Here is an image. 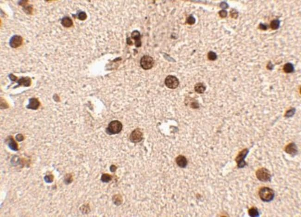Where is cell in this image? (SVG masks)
<instances>
[{
    "instance_id": "cell-16",
    "label": "cell",
    "mask_w": 301,
    "mask_h": 217,
    "mask_svg": "<svg viewBox=\"0 0 301 217\" xmlns=\"http://www.w3.org/2000/svg\"><path fill=\"white\" fill-rule=\"evenodd\" d=\"M206 90V87L204 84L199 83L196 84L195 86V90L198 93H203Z\"/></svg>"
},
{
    "instance_id": "cell-21",
    "label": "cell",
    "mask_w": 301,
    "mask_h": 217,
    "mask_svg": "<svg viewBox=\"0 0 301 217\" xmlns=\"http://www.w3.org/2000/svg\"><path fill=\"white\" fill-rule=\"evenodd\" d=\"M72 181H73V178L72 174L70 173H68L66 174L64 179V183L66 185H69L71 183Z\"/></svg>"
},
{
    "instance_id": "cell-11",
    "label": "cell",
    "mask_w": 301,
    "mask_h": 217,
    "mask_svg": "<svg viewBox=\"0 0 301 217\" xmlns=\"http://www.w3.org/2000/svg\"><path fill=\"white\" fill-rule=\"evenodd\" d=\"M40 106V102L35 98H32L29 99V104L27 108L32 110H37Z\"/></svg>"
},
{
    "instance_id": "cell-32",
    "label": "cell",
    "mask_w": 301,
    "mask_h": 217,
    "mask_svg": "<svg viewBox=\"0 0 301 217\" xmlns=\"http://www.w3.org/2000/svg\"><path fill=\"white\" fill-rule=\"evenodd\" d=\"M259 28L261 30H266L267 29V26L265 24H263V23H260L259 24Z\"/></svg>"
},
{
    "instance_id": "cell-31",
    "label": "cell",
    "mask_w": 301,
    "mask_h": 217,
    "mask_svg": "<svg viewBox=\"0 0 301 217\" xmlns=\"http://www.w3.org/2000/svg\"><path fill=\"white\" fill-rule=\"evenodd\" d=\"M16 139L18 141H22L24 140V137L22 135V134H19L18 135H16Z\"/></svg>"
},
{
    "instance_id": "cell-10",
    "label": "cell",
    "mask_w": 301,
    "mask_h": 217,
    "mask_svg": "<svg viewBox=\"0 0 301 217\" xmlns=\"http://www.w3.org/2000/svg\"><path fill=\"white\" fill-rule=\"evenodd\" d=\"M176 163L179 167L182 168L185 167L187 164V159L183 155H179L176 159Z\"/></svg>"
},
{
    "instance_id": "cell-2",
    "label": "cell",
    "mask_w": 301,
    "mask_h": 217,
    "mask_svg": "<svg viewBox=\"0 0 301 217\" xmlns=\"http://www.w3.org/2000/svg\"><path fill=\"white\" fill-rule=\"evenodd\" d=\"M256 175L258 179L260 181L265 182L271 181L272 178L269 171L264 167L258 169L256 172Z\"/></svg>"
},
{
    "instance_id": "cell-8",
    "label": "cell",
    "mask_w": 301,
    "mask_h": 217,
    "mask_svg": "<svg viewBox=\"0 0 301 217\" xmlns=\"http://www.w3.org/2000/svg\"><path fill=\"white\" fill-rule=\"evenodd\" d=\"M23 43V38L19 35H15L10 39L9 45L13 48H17L20 46Z\"/></svg>"
},
{
    "instance_id": "cell-26",
    "label": "cell",
    "mask_w": 301,
    "mask_h": 217,
    "mask_svg": "<svg viewBox=\"0 0 301 217\" xmlns=\"http://www.w3.org/2000/svg\"><path fill=\"white\" fill-rule=\"evenodd\" d=\"M87 14L84 12H81L78 15V18L81 20H86L87 18Z\"/></svg>"
},
{
    "instance_id": "cell-20",
    "label": "cell",
    "mask_w": 301,
    "mask_h": 217,
    "mask_svg": "<svg viewBox=\"0 0 301 217\" xmlns=\"http://www.w3.org/2000/svg\"><path fill=\"white\" fill-rule=\"evenodd\" d=\"M112 176L108 173H104L101 177V181L103 182L108 183L112 180Z\"/></svg>"
},
{
    "instance_id": "cell-22",
    "label": "cell",
    "mask_w": 301,
    "mask_h": 217,
    "mask_svg": "<svg viewBox=\"0 0 301 217\" xmlns=\"http://www.w3.org/2000/svg\"><path fill=\"white\" fill-rule=\"evenodd\" d=\"M114 203L116 205H120L122 203V198L120 195H116L113 197Z\"/></svg>"
},
{
    "instance_id": "cell-15",
    "label": "cell",
    "mask_w": 301,
    "mask_h": 217,
    "mask_svg": "<svg viewBox=\"0 0 301 217\" xmlns=\"http://www.w3.org/2000/svg\"><path fill=\"white\" fill-rule=\"evenodd\" d=\"M8 146L10 149L12 150L17 151L18 150V144L12 136H10V137L9 138Z\"/></svg>"
},
{
    "instance_id": "cell-24",
    "label": "cell",
    "mask_w": 301,
    "mask_h": 217,
    "mask_svg": "<svg viewBox=\"0 0 301 217\" xmlns=\"http://www.w3.org/2000/svg\"><path fill=\"white\" fill-rule=\"evenodd\" d=\"M207 57L208 59H209L210 60H212V61H214L216 60L217 59V55L216 54H215V52H212V51H210L207 54Z\"/></svg>"
},
{
    "instance_id": "cell-5",
    "label": "cell",
    "mask_w": 301,
    "mask_h": 217,
    "mask_svg": "<svg viewBox=\"0 0 301 217\" xmlns=\"http://www.w3.org/2000/svg\"><path fill=\"white\" fill-rule=\"evenodd\" d=\"M154 60L151 56H144L140 60V66L145 70L151 69L154 66Z\"/></svg>"
},
{
    "instance_id": "cell-18",
    "label": "cell",
    "mask_w": 301,
    "mask_h": 217,
    "mask_svg": "<svg viewBox=\"0 0 301 217\" xmlns=\"http://www.w3.org/2000/svg\"><path fill=\"white\" fill-rule=\"evenodd\" d=\"M283 70L286 73H291L294 71V68L293 65L291 63H286L283 67Z\"/></svg>"
},
{
    "instance_id": "cell-12",
    "label": "cell",
    "mask_w": 301,
    "mask_h": 217,
    "mask_svg": "<svg viewBox=\"0 0 301 217\" xmlns=\"http://www.w3.org/2000/svg\"><path fill=\"white\" fill-rule=\"evenodd\" d=\"M132 37L135 40V45L137 47H140L141 43L140 41V35L138 31H134L132 33Z\"/></svg>"
},
{
    "instance_id": "cell-6",
    "label": "cell",
    "mask_w": 301,
    "mask_h": 217,
    "mask_svg": "<svg viewBox=\"0 0 301 217\" xmlns=\"http://www.w3.org/2000/svg\"><path fill=\"white\" fill-rule=\"evenodd\" d=\"M165 84L168 88L174 89L178 87L179 82L178 78L175 76L169 75L166 78Z\"/></svg>"
},
{
    "instance_id": "cell-34",
    "label": "cell",
    "mask_w": 301,
    "mask_h": 217,
    "mask_svg": "<svg viewBox=\"0 0 301 217\" xmlns=\"http://www.w3.org/2000/svg\"><path fill=\"white\" fill-rule=\"evenodd\" d=\"M220 7H221V8L223 9H226V8H228V4L225 2H222L221 3V5H220Z\"/></svg>"
},
{
    "instance_id": "cell-25",
    "label": "cell",
    "mask_w": 301,
    "mask_h": 217,
    "mask_svg": "<svg viewBox=\"0 0 301 217\" xmlns=\"http://www.w3.org/2000/svg\"><path fill=\"white\" fill-rule=\"evenodd\" d=\"M186 22L188 24L190 25H193L194 24H195V18H194L192 15H190L187 19Z\"/></svg>"
},
{
    "instance_id": "cell-1",
    "label": "cell",
    "mask_w": 301,
    "mask_h": 217,
    "mask_svg": "<svg viewBox=\"0 0 301 217\" xmlns=\"http://www.w3.org/2000/svg\"><path fill=\"white\" fill-rule=\"evenodd\" d=\"M259 195L262 201L266 202L272 201L275 197V193L273 190L268 187L261 188L259 190Z\"/></svg>"
},
{
    "instance_id": "cell-27",
    "label": "cell",
    "mask_w": 301,
    "mask_h": 217,
    "mask_svg": "<svg viewBox=\"0 0 301 217\" xmlns=\"http://www.w3.org/2000/svg\"><path fill=\"white\" fill-rule=\"evenodd\" d=\"M230 15L233 18L237 19L238 16V13L235 9H233L230 11Z\"/></svg>"
},
{
    "instance_id": "cell-3",
    "label": "cell",
    "mask_w": 301,
    "mask_h": 217,
    "mask_svg": "<svg viewBox=\"0 0 301 217\" xmlns=\"http://www.w3.org/2000/svg\"><path fill=\"white\" fill-rule=\"evenodd\" d=\"M122 129V125L117 120L112 121L108 126L107 132L110 135H114L120 133Z\"/></svg>"
},
{
    "instance_id": "cell-28",
    "label": "cell",
    "mask_w": 301,
    "mask_h": 217,
    "mask_svg": "<svg viewBox=\"0 0 301 217\" xmlns=\"http://www.w3.org/2000/svg\"><path fill=\"white\" fill-rule=\"evenodd\" d=\"M219 14L221 18H225L227 16V13L226 10H222L219 12Z\"/></svg>"
},
{
    "instance_id": "cell-29",
    "label": "cell",
    "mask_w": 301,
    "mask_h": 217,
    "mask_svg": "<svg viewBox=\"0 0 301 217\" xmlns=\"http://www.w3.org/2000/svg\"><path fill=\"white\" fill-rule=\"evenodd\" d=\"M294 113H295V110L294 109H292V110H289L285 114V117H292L294 114Z\"/></svg>"
},
{
    "instance_id": "cell-13",
    "label": "cell",
    "mask_w": 301,
    "mask_h": 217,
    "mask_svg": "<svg viewBox=\"0 0 301 217\" xmlns=\"http://www.w3.org/2000/svg\"><path fill=\"white\" fill-rule=\"evenodd\" d=\"M61 24L65 28H70L73 25V22L71 18L65 16L62 19Z\"/></svg>"
},
{
    "instance_id": "cell-9",
    "label": "cell",
    "mask_w": 301,
    "mask_h": 217,
    "mask_svg": "<svg viewBox=\"0 0 301 217\" xmlns=\"http://www.w3.org/2000/svg\"><path fill=\"white\" fill-rule=\"evenodd\" d=\"M285 151L287 153L292 155H295L298 152L297 145L294 143H291L288 144L285 147Z\"/></svg>"
},
{
    "instance_id": "cell-33",
    "label": "cell",
    "mask_w": 301,
    "mask_h": 217,
    "mask_svg": "<svg viewBox=\"0 0 301 217\" xmlns=\"http://www.w3.org/2000/svg\"><path fill=\"white\" fill-rule=\"evenodd\" d=\"M191 106L192 108H193L194 109H196V108L199 107V104L197 102H193L191 104Z\"/></svg>"
},
{
    "instance_id": "cell-4",
    "label": "cell",
    "mask_w": 301,
    "mask_h": 217,
    "mask_svg": "<svg viewBox=\"0 0 301 217\" xmlns=\"http://www.w3.org/2000/svg\"><path fill=\"white\" fill-rule=\"evenodd\" d=\"M248 153H249V150L247 149L243 150L242 151L239 152V153L235 159L237 163V167L239 168H243L247 165V163L245 161V159Z\"/></svg>"
},
{
    "instance_id": "cell-17",
    "label": "cell",
    "mask_w": 301,
    "mask_h": 217,
    "mask_svg": "<svg viewBox=\"0 0 301 217\" xmlns=\"http://www.w3.org/2000/svg\"><path fill=\"white\" fill-rule=\"evenodd\" d=\"M248 214L250 217H259V211H258L257 208L255 207H253L251 208L248 210Z\"/></svg>"
},
{
    "instance_id": "cell-30",
    "label": "cell",
    "mask_w": 301,
    "mask_h": 217,
    "mask_svg": "<svg viewBox=\"0 0 301 217\" xmlns=\"http://www.w3.org/2000/svg\"><path fill=\"white\" fill-rule=\"evenodd\" d=\"M25 11L26 13H27L28 14H30L32 12V8L31 7V6H28L26 7L25 8Z\"/></svg>"
},
{
    "instance_id": "cell-7",
    "label": "cell",
    "mask_w": 301,
    "mask_h": 217,
    "mask_svg": "<svg viewBox=\"0 0 301 217\" xmlns=\"http://www.w3.org/2000/svg\"><path fill=\"white\" fill-rule=\"evenodd\" d=\"M142 139H143V134L140 131V129L139 128L134 130L130 136V141L134 143L140 142L141 141Z\"/></svg>"
},
{
    "instance_id": "cell-35",
    "label": "cell",
    "mask_w": 301,
    "mask_h": 217,
    "mask_svg": "<svg viewBox=\"0 0 301 217\" xmlns=\"http://www.w3.org/2000/svg\"><path fill=\"white\" fill-rule=\"evenodd\" d=\"M115 167H116V166L114 165H112L111 166V167H110V170H111L112 172H114L116 171V167L114 168Z\"/></svg>"
},
{
    "instance_id": "cell-14",
    "label": "cell",
    "mask_w": 301,
    "mask_h": 217,
    "mask_svg": "<svg viewBox=\"0 0 301 217\" xmlns=\"http://www.w3.org/2000/svg\"><path fill=\"white\" fill-rule=\"evenodd\" d=\"M19 86H29L31 83V80L30 78L28 77H23L20 78L17 82Z\"/></svg>"
},
{
    "instance_id": "cell-19",
    "label": "cell",
    "mask_w": 301,
    "mask_h": 217,
    "mask_svg": "<svg viewBox=\"0 0 301 217\" xmlns=\"http://www.w3.org/2000/svg\"><path fill=\"white\" fill-rule=\"evenodd\" d=\"M280 20L278 19H275V20H273L271 22L270 26L273 30H277L279 28V27H280Z\"/></svg>"
},
{
    "instance_id": "cell-23",
    "label": "cell",
    "mask_w": 301,
    "mask_h": 217,
    "mask_svg": "<svg viewBox=\"0 0 301 217\" xmlns=\"http://www.w3.org/2000/svg\"><path fill=\"white\" fill-rule=\"evenodd\" d=\"M54 177L53 175L52 174H49V175H46L44 178V180L45 181H46V183H51L54 180Z\"/></svg>"
}]
</instances>
